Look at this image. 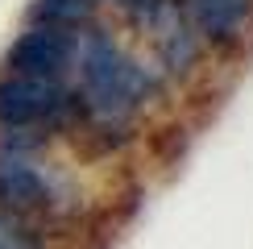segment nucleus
I'll return each instance as SVG.
<instances>
[{
	"instance_id": "8",
	"label": "nucleus",
	"mask_w": 253,
	"mask_h": 249,
	"mask_svg": "<svg viewBox=\"0 0 253 249\" xmlns=\"http://www.w3.org/2000/svg\"><path fill=\"white\" fill-rule=\"evenodd\" d=\"M0 249H42V241L34 228H25L21 220L0 212Z\"/></svg>"
},
{
	"instance_id": "4",
	"label": "nucleus",
	"mask_w": 253,
	"mask_h": 249,
	"mask_svg": "<svg viewBox=\"0 0 253 249\" xmlns=\"http://www.w3.org/2000/svg\"><path fill=\"white\" fill-rule=\"evenodd\" d=\"M0 204L13 212H34L50 204V183L13 145H0Z\"/></svg>"
},
{
	"instance_id": "7",
	"label": "nucleus",
	"mask_w": 253,
	"mask_h": 249,
	"mask_svg": "<svg viewBox=\"0 0 253 249\" xmlns=\"http://www.w3.org/2000/svg\"><path fill=\"white\" fill-rule=\"evenodd\" d=\"M29 17H34V25L71 29V25H83L91 17V0H38Z\"/></svg>"
},
{
	"instance_id": "2",
	"label": "nucleus",
	"mask_w": 253,
	"mask_h": 249,
	"mask_svg": "<svg viewBox=\"0 0 253 249\" xmlns=\"http://www.w3.org/2000/svg\"><path fill=\"white\" fill-rule=\"evenodd\" d=\"M71 96L58 79H29V75H4L0 79V124L4 129H29L42 121L67 117Z\"/></svg>"
},
{
	"instance_id": "5",
	"label": "nucleus",
	"mask_w": 253,
	"mask_h": 249,
	"mask_svg": "<svg viewBox=\"0 0 253 249\" xmlns=\"http://www.w3.org/2000/svg\"><path fill=\"white\" fill-rule=\"evenodd\" d=\"M183 8L204 38L224 42L241 29V21L249 13V0H183Z\"/></svg>"
},
{
	"instance_id": "3",
	"label": "nucleus",
	"mask_w": 253,
	"mask_h": 249,
	"mask_svg": "<svg viewBox=\"0 0 253 249\" xmlns=\"http://www.w3.org/2000/svg\"><path fill=\"white\" fill-rule=\"evenodd\" d=\"M79 46L71 38V29L58 25H29L25 34L8 50V75H29V79H58L67 75V67L75 62Z\"/></svg>"
},
{
	"instance_id": "1",
	"label": "nucleus",
	"mask_w": 253,
	"mask_h": 249,
	"mask_svg": "<svg viewBox=\"0 0 253 249\" xmlns=\"http://www.w3.org/2000/svg\"><path fill=\"white\" fill-rule=\"evenodd\" d=\"M79 75H83V104L100 124H121L154 91V79L112 38H100V34L83 42Z\"/></svg>"
},
{
	"instance_id": "6",
	"label": "nucleus",
	"mask_w": 253,
	"mask_h": 249,
	"mask_svg": "<svg viewBox=\"0 0 253 249\" xmlns=\"http://www.w3.org/2000/svg\"><path fill=\"white\" fill-rule=\"evenodd\" d=\"M145 21L158 29L162 58L170 62V67H187V62H191V54H195V42H191V34H187V25H183V17H178V8L170 4V0H162V4H158Z\"/></svg>"
}]
</instances>
